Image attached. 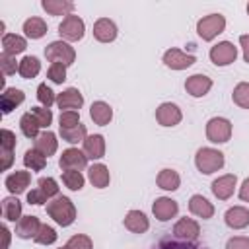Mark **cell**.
<instances>
[{"mask_svg":"<svg viewBox=\"0 0 249 249\" xmlns=\"http://www.w3.org/2000/svg\"><path fill=\"white\" fill-rule=\"evenodd\" d=\"M47 214L62 228H68L76 220V206L68 196L58 195L56 198H51L47 202Z\"/></svg>","mask_w":249,"mask_h":249,"instance_id":"cell-1","label":"cell"},{"mask_svg":"<svg viewBox=\"0 0 249 249\" xmlns=\"http://www.w3.org/2000/svg\"><path fill=\"white\" fill-rule=\"evenodd\" d=\"M224 163H226L224 152H220L216 148L204 146V148H198L195 154V165L202 175H212V173L220 171L224 167Z\"/></svg>","mask_w":249,"mask_h":249,"instance_id":"cell-2","label":"cell"},{"mask_svg":"<svg viewBox=\"0 0 249 249\" xmlns=\"http://www.w3.org/2000/svg\"><path fill=\"white\" fill-rule=\"evenodd\" d=\"M226 29V18L222 14H208L196 21V33L202 41L216 39Z\"/></svg>","mask_w":249,"mask_h":249,"instance_id":"cell-3","label":"cell"},{"mask_svg":"<svg viewBox=\"0 0 249 249\" xmlns=\"http://www.w3.org/2000/svg\"><path fill=\"white\" fill-rule=\"evenodd\" d=\"M45 56L51 62H60L64 66H70L76 60V51H74V47L70 43L58 39V41H53V43H49L45 47Z\"/></svg>","mask_w":249,"mask_h":249,"instance_id":"cell-4","label":"cell"},{"mask_svg":"<svg viewBox=\"0 0 249 249\" xmlns=\"http://www.w3.org/2000/svg\"><path fill=\"white\" fill-rule=\"evenodd\" d=\"M84 33H86V23H84V19L80 16L70 14L66 18H62V21L58 25V35H60L62 41L76 43V41H80L84 37Z\"/></svg>","mask_w":249,"mask_h":249,"instance_id":"cell-5","label":"cell"},{"mask_svg":"<svg viewBox=\"0 0 249 249\" xmlns=\"http://www.w3.org/2000/svg\"><path fill=\"white\" fill-rule=\"evenodd\" d=\"M206 138L212 144H224L231 138V121L226 117H212L206 123Z\"/></svg>","mask_w":249,"mask_h":249,"instance_id":"cell-6","label":"cell"},{"mask_svg":"<svg viewBox=\"0 0 249 249\" xmlns=\"http://www.w3.org/2000/svg\"><path fill=\"white\" fill-rule=\"evenodd\" d=\"M212 64L216 66H228L231 62H235L237 58V47L230 41H220L218 45L210 47V53H208Z\"/></svg>","mask_w":249,"mask_h":249,"instance_id":"cell-7","label":"cell"},{"mask_svg":"<svg viewBox=\"0 0 249 249\" xmlns=\"http://www.w3.org/2000/svg\"><path fill=\"white\" fill-rule=\"evenodd\" d=\"M58 165L62 171H70V169H76V171H82L88 167V156L84 154V150H78V148H66L60 158H58Z\"/></svg>","mask_w":249,"mask_h":249,"instance_id":"cell-8","label":"cell"},{"mask_svg":"<svg viewBox=\"0 0 249 249\" xmlns=\"http://www.w3.org/2000/svg\"><path fill=\"white\" fill-rule=\"evenodd\" d=\"M161 60L171 70H185V68H189V66H193L196 62L195 54H189V53H185L181 49H167L163 53V58Z\"/></svg>","mask_w":249,"mask_h":249,"instance_id":"cell-9","label":"cell"},{"mask_svg":"<svg viewBox=\"0 0 249 249\" xmlns=\"http://www.w3.org/2000/svg\"><path fill=\"white\" fill-rule=\"evenodd\" d=\"M200 235V226L196 220L193 218H179L177 224L173 226V237L181 239V241H196V237Z\"/></svg>","mask_w":249,"mask_h":249,"instance_id":"cell-10","label":"cell"},{"mask_svg":"<svg viewBox=\"0 0 249 249\" xmlns=\"http://www.w3.org/2000/svg\"><path fill=\"white\" fill-rule=\"evenodd\" d=\"M181 119H183V113H181V109H179L177 103L165 101V103H161L156 109V121L161 126H175V124L181 123Z\"/></svg>","mask_w":249,"mask_h":249,"instance_id":"cell-11","label":"cell"},{"mask_svg":"<svg viewBox=\"0 0 249 249\" xmlns=\"http://www.w3.org/2000/svg\"><path fill=\"white\" fill-rule=\"evenodd\" d=\"M237 187V177L233 173H226V175H220L218 179L212 181L210 189H212V195L218 198V200H228L233 191Z\"/></svg>","mask_w":249,"mask_h":249,"instance_id":"cell-12","label":"cell"},{"mask_svg":"<svg viewBox=\"0 0 249 249\" xmlns=\"http://www.w3.org/2000/svg\"><path fill=\"white\" fill-rule=\"evenodd\" d=\"M152 212H154L156 220H160V222H167V220H171V218L177 216V212H179V204H177V200H173L171 196H160V198L154 200V204H152Z\"/></svg>","mask_w":249,"mask_h":249,"instance_id":"cell-13","label":"cell"},{"mask_svg":"<svg viewBox=\"0 0 249 249\" xmlns=\"http://www.w3.org/2000/svg\"><path fill=\"white\" fill-rule=\"evenodd\" d=\"M56 105L62 111H78L84 105V95L78 88H66L56 95Z\"/></svg>","mask_w":249,"mask_h":249,"instance_id":"cell-14","label":"cell"},{"mask_svg":"<svg viewBox=\"0 0 249 249\" xmlns=\"http://www.w3.org/2000/svg\"><path fill=\"white\" fill-rule=\"evenodd\" d=\"M29 183H31V173L29 171H21V169H16L14 173H10L4 179V185H6L8 193L14 195V196L25 193L27 187H29Z\"/></svg>","mask_w":249,"mask_h":249,"instance_id":"cell-15","label":"cell"},{"mask_svg":"<svg viewBox=\"0 0 249 249\" xmlns=\"http://www.w3.org/2000/svg\"><path fill=\"white\" fill-rule=\"evenodd\" d=\"M212 88V80L206 74H193L185 80V89L191 97H204Z\"/></svg>","mask_w":249,"mask_h":249,"instance_id":"cell-16","label":"cell"},{"mask_svg":"<svg viewBox=\"0 0 249 249\" xmlns=\"http://www.w3.org/2000/svg\"><path fill=\"white\" fill-rule=\"evenodd\" d=\"M117 33H119V29H117L115 21L109 18H99L93 23V37L99 43H113L117 39Z\"/></svg>","mask_w":249,"mask_h":249,"instance_id":"cell-17","label":"cell"},{"mask_svg":"<svg viewBox=\"0 0 249 249\" xmlns=\"http://www.w3.org/2000/svg\"><path fill=\"white\" fill-rule=\"evenodd\" d=\"M224 222L231 230H245L249 226V208L245 206H231L224 214Z\"/></svg>","mask_w":249,"mask_h":249,"instance_id":"cell-18","label":"cell"},{"mask_svg":"<svg viewBox=\"0 0 249 249\" xmlns=\"http://www.w3.org/2000/svg\"><path fill=\"white\" fill-rule=\"evenodd\" d=\"M189 212L196 218H202V220H210L214 216V204L204 198L202 195H193L189 198Z\"/></svg>","mask_w":249,"mask_h":249,"instance_id":"cell-19","label":"cell"},{"mask_svg":"<svg viewBox=\"0 0 249 249\" xmlns=\"http://www.w3.org/2000/svg\"><path fill=\"white\" fill-rule=\"evenodd\" d=\"M123 224H124V228H126L128 231H132V233H144V231H148V228H150L148 216H146L144 212H140V210H128L126 216H124V220H123Z\"/></svg>","mask_w":249,"mask_h":249,"instance_id":"cell-20","label":"cell"},{"mask_svg":"<svg viewBox=\"0 0 249 249\" xmlns=\"http://www.w3.org/2000/svg\"><path fill=\"white\" fill-rule=\"evenodd\" d=\"M41 222L37 216H21V220L16 224V235L21 239H35V235L39 233Z\"/></svg>","mask_w":249,"mask_h":249,"instance_id":"cell-21","label":"cell"},{"mask_svg":"<svg viewBox=\"0 0 249 249\" xmlns=\"http://www.w3.org/2000/svg\"><path fill=\"white\" fill-rule=\"evenodd\" d=\"M25 101V93L18 88H4L2 91V97H0V103H2V113L8 115L12 113L16 107H19L21 103Z\"/></svg>","mask_w":249,"mask_h":249,"instance_id":"cell-22","label":"cell"},{"mask_svg":"<svg viewBox=\"0 0 249 249\" xmlns=\"http://www.w3.org/2000/svg\"><path fill=\"white\" fill-rule=\"evenodd\" d=\"M82 144H84V154L88 156V160H101L105 156L103 134H89Z\"/></svg>","mask_w":249,"mask_h":249,"instance_id":"cell-23","label":"cell"},{"mask_svg":"<svg viewBox=\"0 0 249 249\" xmlns=\"http://www.w3.org/2000/svg\"><path fill=\"white\" fill-rule=\"evenodd\" d=\"M27 49V41L25 37L18 35V33H6L2 37V53L4 54H10V56H16L19 53H23Z\"/></svg>","mask_w":249,"mask_h":249,"instance_id":"cell-24","label":"cell"},{"mask_svg":"<svg viewBox=\"0 0 249 249\" xmlns=\"http://www.w3.org/2000/svg\"><path fill=\"white\" fill-rule=\"evenodd\" d=\"M88 179H89V183H91L95 189H105V187H109V183H111V173H109L107 165H103V163H93V165H89V169H88Z\"/></svg>","mask_w":249,"mask_h":249,"instance_id":"cell-25","label":"cell"},{"mask_svg":"<svg viewBox=\"0 0 249 249\" xmlns=\"http://www.w3.org/2000/svg\"><path fill=\"white\" fill-rule=\"evenodd\" d=\"M89 117H91V121H93L95 124L105 126V124H109L111 119H113V109H111V105L105 103V101H93L91 107H89Z\"/></svg>","mask_w":249,"mask_h":249,"instance_id":"cell-26","label":"cell"},{"mask_svg":"<svg viewBox=\"0 0 249 249\" xmlns=\"http://www.w3.org/2000/svg\"><path fill=\"white\" fill-rule=\"evenodd\" d=\"M33 148L35 150H39L43 156H53L54 152H56V148H58V140H56V134L54 132H51V130H45V132H41L37 138H35V142H33Z\"/></svg>","mask_w":249,"mask_h":249,"instance_id":"cell-27","label":"cell"},{"mask_svg":"<svg viewBox=\"0 0 249 249\" xmlns=\"http://www.w3.org/2000/svg\"><path fill=\"white\" fill-rule=\"evenodd\" d=\"M2 218L6 222H19L21 220V202L18 196L10 195L2 198Z\"/></svg>","mask_w":249,"mask_h":249,"instance_id":"cell-28","label":"cell"},{"mask_svg":"<svg viewBox=\"0 0 249 249\" xmlns=\"http://www.w3.org/2000/svg\"><path fill=\"white\" fill-rule=\"evenodd\" d=\"M41 8L49 14V16H70L74 12V2L70 0H43Z\"/></svg>","mask_w":249,"mask_h":249,"instance_id":"cell-29","label":"cell"},{"mask_svg":"<svg viewBox=\"0 0 249 249\" xmlns=\"http://www.w3.org/2000/svg\"><path fill=\"white\" fill-rule=\"evenodd\" d=\"M156 185L160 187V189H163V191H177L179 189V185H181V177H179V173L175 171V169H169V167H165V169H161L160 173H158V177H156Z\"/></svg>","mask_w":249,"mask_h":249,"instance_id":"cell-30","label":"cell"},{"mask_svg":"<svg viewBox=\"0 0 249 249\" xmlns=\"http://www.w3.org/2000/svg\"><path fill=\"white\" fill-rule=\"evenodd\" d=\"M23 33L27 39H41L47 33V23L43 18H27L23 21Z\"/></svg>","mask_w":249,"mask_h":249,"instance_id":"cell-31","label":"cell"},{"mask_svg":"<svg viewBox=\"0 0 249 249\" xmlns=\"http://www.w3.org/2000/svg\"><path fill=\"white\" fill-rule=\"evenodd\" d=\"M19 76L21 78H25V80H31V78H35L39 72H41V62H39V58L37 56H31V54H27V56H23L21 60H19Z\"/></svg>","mask_w":249,"mask_h":249,"instance_id":"cell-32","label":"cell"},{"mask_svg":"<svg viewBox=\"0 0 249 249\" xmlns=\"http://www.w3.org/2000/svg\"><path fill=\"white\" fill-rule=\"evenodd\" d=\"M23 165L27 169H31V171H41L47 165V156H43L39 150L31 148V150H27L23 154Z\"/></svg>","mask_w":249,"mask_h":249,"instance_id":"cell-33","label":"cell"},{"mask_svg":"<svg viewBox=\"0 0 249 249\" xmlns=\"http://www.w3.org/2000/svg\"><path fill=\"white\" fill-rule=\"evenodd\" d=\"M19 128H21V132H23V136H27V138H31V140H35L41 132H39V123H37V119L27 111V113H23L21 115V119H19Z\"/></svg>","mask_w":249,"mask_h":249,"instance_id":"cell-34","label":"cell"},{"mask_svg":"<svg viewBox=\"0 0 249 249\" xmlns=\"http://www.w3.org/2000/svg\"><path fill=\"white\" fill-rule=\"evenodd\" d=\"M60 138L68 144H78V142H84L88 138V130H86V124H78L74 128H60Z\"/></svg>","mask_w":249,"mask_h":249,"instance_id":"cell-35","label":"cell"},{"mask_svg":"<svg viewBox=\"0 0 249 249\" xmlns=\"http://www.w3.org/2000/svg\"><path fill=\"white\" fill-rule=\"evenodd\" d=\"M154 249H206L202 243H196V241H181V239H161Z\"/></svg>","mask_w":249,"mask_h":249,"instance_id":"cell-36","label":"cell"},{"mask_svg":"<svg viewBox=\"0 0 249 249\" xmlns=\"http://www.w3.org/2000/svg\"><path fill=\"white\" fill-rule=\"evenodd\" d=\"M231 99H233V103H235L237 107L249 109V82H239V84L233 88Z\"/></svg>","mask_w":249,"mask_h":249,"instance_id":"cell-37","label":"cell"},{"mask_svg":"<svg viewBox=\"0 0 249 249\" xmlns=\"http://www.w3.org/2000/svg\"><path fill=\"white\" fill-rule=\"evenodd\" d=\"M62 183L70 189V191H82L86 179L82 175V171H76V169H70V171H62Z\"/></svg>","mask_w":249,"mask_h":249,"instance_id":"cell-38","label":"cell"},{"mask_svg":"<svg viewBox=\"0 0 249 249\" xmlns=\"http://www.w3.org/2000/svg\"><path fill=\"white\" fill-rule=\"evenodd\" d=\"M56 230L53 228V226H49V224H41V228H39V233L35 235V243H39V245H53L54 241H56Z\"/></svg>","mask_w":249,"mask_h":249,"instance_id":"cell-39","label":"cell"},{"mask_svg":"<svg viewBox=\"0 0 249 249\" xmlns=\"http://www.w3.org/2000/svg\"><path fill=\"white\" fill-rule=\"evenodd\" d=\"M37 185H39V189L49 196V200H51V198H56L58 193H60V187H58V183H56L54 177H41V179L37 181Z\"/></svg>","mask_w":249,"mask_h":249,"instance_id":"cell-40","label":"cell"},{"mask_svg":"<svg viewBox=\"0 0 249 249\" xmlns=\"http://www.w3.org/2000/svg\"><path fill=\"white\" fill-rule=\"evenodd\" d=\"M37 99H39L41 107H47V109H51V105L56 103V95L47 84H39L37 86Z\"/></svg>","mask_w":249,"mask_h":249,"instance_id":"cell-41","label":"cell"},{"mask_svg":"<svg viewBox=\"0 0 249 249\" xmlns=\"http://www.w3.org/2000/svg\"><path fill=\"white\" fill-rule=\"evenodd\" d=\"M29 113L37 119V123H39L41 128L49 130V126H51V123H53V111H51V109H47V107H31Z\"/></svg>","mask_w":249,"mask_h":249,"instance_id":"cell-42","label":"cell"},{"mask_svg":"<svg viewBox=\"0 0 249 249\" xmlns=\"http://www.w3.org/2000/svg\"><path fill=\"white\" fill-rule=\"evenodd\" d=\"M64 247H66V249H93V241H91V237L86 235V233H76V235H72V237L66 241Z\"/></svg>","mask_w":249,"mask_h":249,"instance_id":"cell-43","label":"cell"},{"mask_svg":"<svg viewBox=\"0 0 249 249\" xmlns=\"http://www.w3.org/2000/svg\"><path fill=\"white\" fill-rule=\"evenodd\" d=\"M16 146H18L16 132H12L10 128H2L0 130V150L2 152H14Z\"/></svg>","mask_w":249,"mask_h":249,"instance_id":"cell-44","label":"cell"},{"mask_svg":"<svg viewBox=\"0 0 249 249\" xmlns=\"http://www.w3.org/2000/svg\"><path fill=\"white\" fill-rule=\"evenodd\" d=\"M47 78L53 84H62L66 80V66L60 62H51V66L47 70Z\"/></svg>","mask_w":249,"mask_h":249,"instance_id":"cell-45","label":"cell"},{"mask_svg":"<svg viewBox=\"0 0 249 249\" xmlns=\"http://www.w3.org/2000/svg\"><path fill=\"white\" fill-rule=\"evenodd\" d=\"M80 124V111H62L58 117L60 128H74Z\"/></svg>","mask_w":249,"mask_h":249,"instance_id":"cell-46","label":"cell"},{"mask_svg":"<svg viewBox=\"0 0 249 249\" xmlns=\"http://www.w3.org/2000/svg\"><path fill=\"white\" fill-rule=\"evenodd\" d=\"M0 68L4 72V76H12L19 70V62L16 60V56H10V54H0Z\"/></svg>","mask_w":249,"mask_h":249,"instance_id":"cell-47","label":"cell"},{"mask_svg":"<svg viewBox=\"0 0 249 249\" xmlns=\"http://www.w3.org/2000/svg\"><path fill=\"white\" fill-rule=\"evenodd\" d=\"M226 249H249V237L247 235H233L226 241Z\"/></svg>","mask_w":249,"mask_h":249,"instance_id":"cell-48","label":"cell"},{"mask_svg":"<svg viewBox=\"0 0 249 249\" xmlns=\"http://www.w3.org/2000/svg\"><path fill=\"white\" fill-rule=\"evenodd\" d=\"M27 202L29 204H35V206H39V204H45V202H49V196L37 187V189H31L29 193H27Z\"/></svg>","mask_w":249,"mask_h":249,"instance_id":"cell-49","label":"cell"},{"mask_svg":"<svg viewBox=\"0 0 249 249\" xmlns=\"http://www.w3.org/2000/svg\"><path fill=\"white\" fill-rule=\"evenodd\" d=\"M12 163H14V152H2V165H0V169L8 171L12 167Z\"/></svg>","mask_w":249,"mask_h":249,"instance_id":"cell-50","label":"cell"},{"mask_svg":"<svg viewBox=\"0 0 249 249\" xmlns=\"http://www.w3.org/2000/svg\"><path fill=\"white\" fill-rule=\"evenodd\" d=\"M239 45H241V51H243V58L249 64V35H239Z\"/></svg>","mask_w":249,"mask_h":249,"instance_id":"cell-51","label":"cell"},{"mask_svg":"<svg viewBox=\"0 0 249 249\" xmlns=\"http://www.w3.org/2000/svg\"><path fill=\"white\" fill-rule=\"evenodd\" d=\"M237 195H239V198H241L243 202H249V177L241 183V187H239V193H237Z\"/></svg>","mask_w":249,"mask_h":249,"instance_id":"cell-52","label":"cell"},{"mask_svg":"<svg viewBox=\"0 0 249 249\" xmlns=\"http://www.w3.org/2000/svg\"><path fill=\"white\" fill-rule=\"evenodd\" d=\"M0 231H2V235H4V247H2V249H8V247H10V230H8V226L2 224V226H0Z\"/></svg>","mask_w":249,"mask_h":249,"instance_id":"cell-53","label":"cell"},{"mask_svg":"<svg viewBox=\"0 0 249 249\" xmlns=\"http://www.w3.org/2000/svg\"><path fill=\"white\" fill-rule=\"evenodd\" d=\"M247 14H249V2H247Z\"/></svg>","mask_w":249,"mask_h":249,"instance_id":"cell-54","label":"cell"},{"mask_svg":"<svg viewBox=\"0 0 249 249\" xmlns=\"http://www.w3.org/2000/svg\"><path fill=\"white\" fill-rule=\"evenodd\" d=\"M58 249H66V247H58Z\"/></svg>","mask_w":249,"mask_h":249,"instance_id":"cell-55","label":"cell"}]
</instances>
